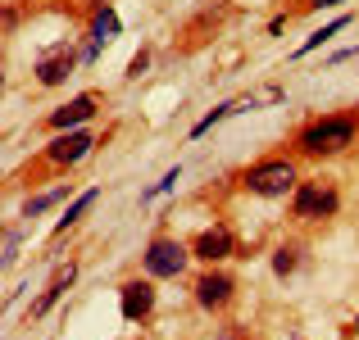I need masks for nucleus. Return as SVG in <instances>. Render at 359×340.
<instances>
[{"instance_id": "21", "label": "nucleus", "mask_w": 359, "mask_h": 340, "mask_svg": "<svg viewBox=\"0 0 359 340\" xmlns=\"http://www.w3.org/2000/svg\"><path fill=\"white\" fill-rule=\"evenodd\" d=\"M355 332H359V318H355Z\"/></svg>"}, {"instance_id": "17", "label": "nucleus", "mask_w": 359, "mask_h": 340, "mask_svg": "<svg viewBox=\"0 0 359 340\" xmlns=\"http://www.w3.org/2000/svg\"><path fill=\"white\" fill-rule=\"evenodd\" d=\"M177 182H182V168H168V173H164V182H155V186H150V191L146 195H141V200H155V195H164V191H173V186Z\"/></svg>"}, {"instance_id": "12", "label": "nucleus", "mask_w": 359, "mask_h": 340, "mask_svg": "<svg viewBox=\"0 0 359 340\" xmlns=\"http://www.w3.org/2000/svg\"><path fill=\"white\" fill-rule=\"evenodd\" d=\"M114 36H118V14L109 5L96 9V14H91V50H87V59H96V50H100V45H109Z\"/></svg>"}, {"instance_id": "8", "label": "nucleus", "mask_w": 359, "mask_h": 340, "mask_svg": "<svg viewBox=\"0 0 359 340\" xmlns=\"http://www.w3.org/2000/svg\"><path fill=\"white\" fill-rule=\"evenodd\" d=\"M232 254H237V236H232L228 227H205L191 241V259H201V263H223V259H232Z\"/></svg>"}, {"instance_id": "6", "label": "nucleus", "mask_w": 359, "mask_h": 340, "mask_svg": "<svg viewBox=\"0 0 359 340\" xmlns=\"http://www.w3.org/2000/svg\"><path fill=\"white\" fill-rule=\"evenodd\" d=\"M91 146H96V136L91 132H60V136L46 146V164H55V168H69V164H78V159H87L91 155Z\"/></svg>"}, {"instance_id": "20", "label": "nucleus", "mask_w": 359, "mask_h": 340, "mask_svg": "<svg viewBox=\"0 0 359 340\" xmlns=\"http://www.w3.org/2000/svg\"><path fill=\"white\" fill-rule=\"evenodd\" d=\"M0 87H5V73H0Z\"/></svg>"}, {"instance_id": "18", "label": "nucleus", "mask_w": 359, "mask_h": 340, "mask_svg": "<svg viewBox=\"0 0 359 340\" xmlns=\"http://www.w3.org/2000/svg\"><path fill=\"white\" fill-rule=\"evenodd\" d=\"M146 69H150V50H141L137 59L128 64V78H141V73H146Z\"/></svg>"}, {"instance_id": "1", "label": "nucleus", "mask_w": 359, "mask_h": 340, "mask_svg": "<svg viewBox=\"0 0 359 340\" xmlns=\"http://www.w3.org/2000/svg\"><path fill=\"white\" fill-rule=\"evenodd\" d=\"M355 136H359V113H327V118H314L296 132V150L309 159H332L351 150Z\"/></svg>"}, {"instance_id": "9", "label": "nucleus", "mask_w": 359, "mask_h": 340, "mask_svg": "<svg viewBox=\"0 0 359 340\" xmlns=\"http://www.w3.org/2000/svg\"><path fill=\"white\" fill-rule=\"evenodd\" d=\"M232 295H237V281H232L228 272L210 268L205 277H196V304L201 309H228Z\"/></svg>"}, {"instance_id": "2", "label": "nucleus", "mask_w": 359, "mask_h": 340, "mask_svg": "<svg viewBox=\"0 0 359 340\" xmlns=\"http://www.w3.org/2000/svg\"><path fill=\"white\" fill-rule=\"evenodd\" d=\"M241 186L250 195H259V200H282V195H296L300 173L291 159H259L255 168L241 173Z\"/></svg>"}, {"instance_id": "7", "label": "nucleus", "mask_w": 359, "mask_h": 340, "mask_svg": "<svg viewBox=\"0 0 359 340\" xmlns=\"http://www.w3.org/2000/svg\"><path fill=\"white\" fill-rule=\"evenodd\" d=\"M118 309H123L128 323H146V318L155 313V286L141 281V277L123 281V286H118Z\"/></svg>"}, {"instance_id": "10", "label": "nucleus", "mask_w": 359, "mask_h": 340, "mask_svg": "<svg viewBox=\"0 0 359 340\" xmlns=\"http://www.w3.org/2000/svg\"><path fill=\"white\" fill-rule=\"evenodd\" d=\"M96 109H100V100L91 96V91H82V96H73L69 105H60V109L50 113V127H55V132H73L78 122H87Z\"/></svg>"}, {"instance_id": "19", "label": "nucleus", "mask_w": 359, "mask_h": 340, "mask_svg": "<svg viewBox=\"0 0 359 340\" xmlns=\"http://www.w3.org/2000/svg\"><path fill=\"white\" fill-rule=\"evenodd\" d=\"M309 9H337V5H346V0H305Z\"/></svg>"}, {"instance_id": "5", "label": "nucleus", "mask_w": 359, "mask_h": 340, "mask_svg": "<svg viewBox=\"0 0 359 340\" xmlns=\"http://www.w3.org/2000/svg\"><path fill=\"white\" fill-rule=\"evenodd\" d=\"M73 64H78V50H73L69 41H55L41 50V59H36V82L41 87H64L73 73Z\"/></svg>"}, {"instance_id": "13", "label": "nucleus", "mask_w": 359, "mask_h": 340, "mask_svg": "<svg viewBox=\"0 0 359 340\" xmlns=\"http://www.w3.org/2000/svg\"><path fill=\"white\" fill-rule=\"evenodd\" d=\"M96 200H100V191H96V186H91V191H82L78 200L69 204V213H64V218L55 222V236H64V232H69V227H78V218H82V213H87V209H91V204H96Z\"/></svg>"}, {"instance_id": "3", "label": "nucleus", "mask_w": 359, "mask_h": 340, "mask_svg": "<svg viewBox=\"0 0 359 340\" xmlns=\"http://www.w3.org/2000/svg\"><path fill=\"white\" fill-rule=\"evenodd\" d=\"M337 209H341V191H337L327 177H318V182H300L296 195H291V213H296L300 222L337 218Z\"/></svg>"}, {"instance_id": "16", "label": "nucleus", "mask_w": 359, "mask_h": 340, "mask_svg": "<svg viewBox=\"0 0 359 340\" xmlns=\"http://www.w3.org/2000/svg\"><path fill=\"white\" fill-rule=\"evenodd\" d=\"M341 27H351V14H341V18H332V23H327V27H323V32H314V36H309V41H305V45H300V50H296V55H309V50H318V45H323V41H327V36H337V32H341Z\"/></svg>"}, {"instance_id": "4", "label": "nucleus", "mask_w": 359, "mask_h": 340, "mask_svg": "<svg viewBox=\"0 0 359 340\" xmlns=\"http://www.w3.org/2000/svg\"><path fill=\"white\" fill-rule=\"evenodd\" d=\"M141 263H146L150 277H182L187 263H191V245H182L177 236H155L141 254Z\"/></svg>"}, {"instance_id": "11", "label": "nucleus", "mask_w": 359, "mask_h": 340, "mask_svg": "<svg viewBox=\"0 0 359 340\" xmlns=\"http://www.w3.org/2000/svg\"><path fill=\"white\" fill-rule=\"evenodd\" d=\"M73 277H78V263H69V268H60V272H55V281L41 290V299L32 304V318H46V313H50V309L64 299V290L73 286Z\"/></svg>"}, {"instance_id": "15", "label": "nucleus", "mask_w": 359, "mask_h": 340, "mask_svg": "<svg viewBox=\"0 0 359 340\" xmlns=\"http://www.w3.org/2000/svg\"><path fill=\"white\" fill-rule=\"evenodd\" d=\"M64 195H69V186H55V191H46V195H36V200H27V204H23V218H36V213H46L50 204H60Z\"/></svg>"}, {"instance_id": "14", "label": "nucleus", "mask_w": 359, "mask_h": 340, "mask_svg": "<svg viewBox=\"0 0 359 340\" xmlns=\"http://www.w3.org/2000/svg\"><path fill=\"white\" fill-rule=\"evenodd\" d=\"M296 268H300V245H278V254H273V272H278V277H291Z\"/></svg>"}]
</instances>
